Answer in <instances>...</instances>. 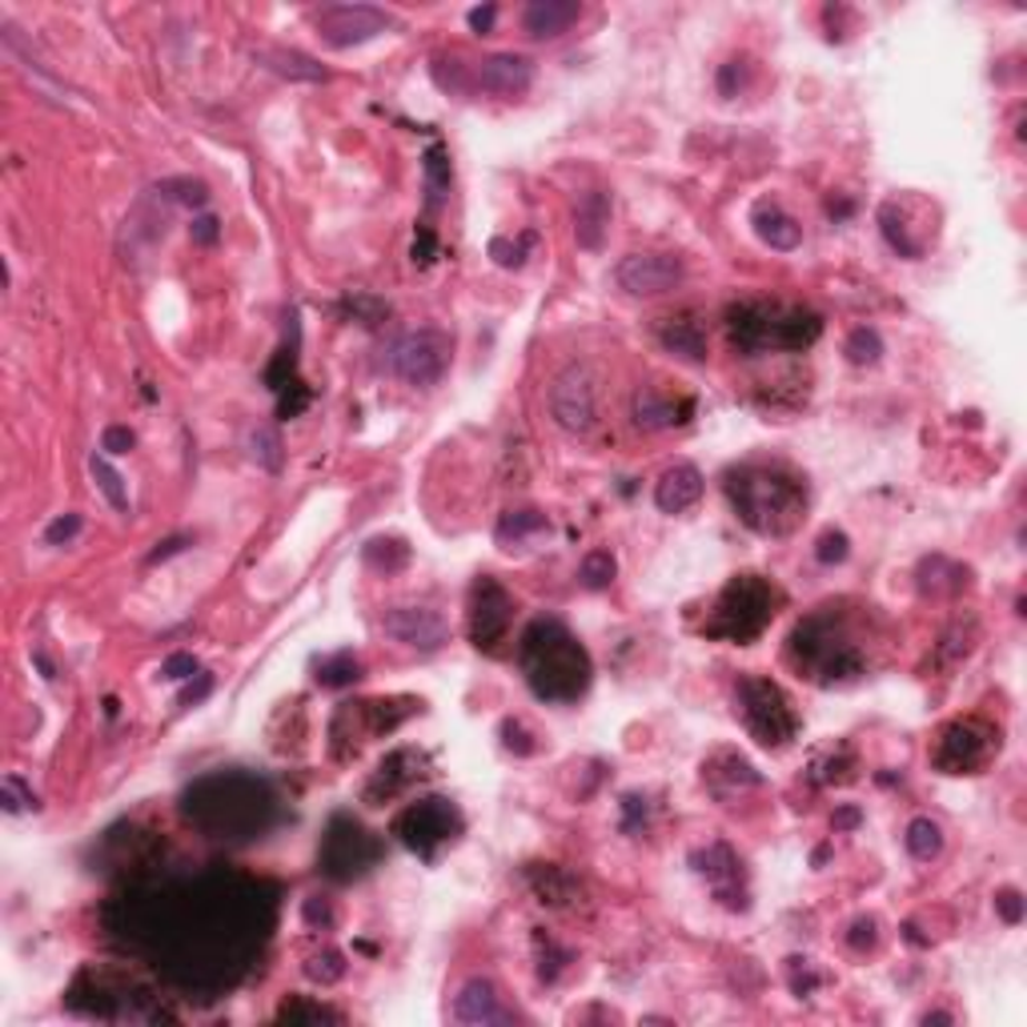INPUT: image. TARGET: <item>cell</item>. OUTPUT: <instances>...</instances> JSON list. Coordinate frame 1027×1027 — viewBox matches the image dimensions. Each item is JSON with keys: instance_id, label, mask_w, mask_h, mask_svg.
<instances>
[{"instance_id": "obj_1", "label": "cell", "mask_w": 1027, "mask_h": 1027, "mask_svg": "<svg viewBox=\"0 0 1027 1027\" xmlns=\"http://www.w3.org/2000/svg\"><path fill=\"white\" fill-rule=\"evenodd\" d=\"M273 887L233 871L129 887L104 924L186 991H221L253 967L273 927Z\"/></svg>"}, {"instance_id": "obj_2", "label": "cell", "mask_w": 1027, "mask_h": 1027, "mask_svg": "<svg viewBox=\"0 0 1027 1027\" xmlns=\"http://www.w3.org/2000/svg\"><path fill=\"white\" fill-rule=\"evenodd\" d=\"M181 815H186V822H193L197 831H206L209 839L246 842V839H261L278 822L281 799L257 775L217 770V775L197 779L181 795Z\"/></svg>"}, {"instance_id": "obj_3", "label": "cell", "mask_w": 1027, "mask_h": 1027, "mask_svg": "<svg viewBox=\"0 0 1027 1027\" xmlns=\"http://www.w3.org/2000/svg\"><path fill=\"white\" fill-rule=\"evenodd\" d=\"M518 662L538 699L546 702H575L590 687V655L558 618H535L522 635Z\"/></svg>"}, {"instance_id": "obj_4", "label": "cell", "mask_w": 1027, "mask_h": 1027, "mask_svg": "<svg viewBox=\"0 0 1027 1027\" xmlns=\"http://www.w3.org/2000/svg\"><path fill=\"white\" fill-rule=\"evenodd\" d=\"M727 498L759 535H791L807 510V482L787 466L750 462L727 473Z\"/></svg>"}, {"instance_id": "obj_5", "label": "cell", "mask_w": 1027, "mask_h": 1027, "mask_svg": "<svg viewBox=\"0 0 1027 1027\" xmlns=\"http://www.w3.org/2000/svg\"><path fill=\"white\" fill-rule=\"evenodd\" d=\"M787 655H791V662L802 670V675L815 678V682H822V687L842 682V678H855L859 670H864V655H859V647H855L851 638L835 627L831 615L802 618L799 627H795V635H791V650H787Z\"/></svg>"}, {"instance_id": "obj_6", "label": "cell", "mask_w": 1027, "mask_h": 1027, "mask_svg": "<svg viewBox=\"0 0 1027 1027\" xmlns=\"http://www.w3.org/2000/svg\"><path fill=\"white\" fill-rule=\"evenodd\" d=\"M779 602L782 595L767 578L739 575L727 582V590L719 595L702 630L710 638H727V642H750L770 627V618L779 615Z\"/></svg>"}, {"instance_id": "obj_7", "label": "cell", "mask_w": 1027, "mask_h": 1027, "mask_svg": "<svg viewBox=\"0 0 1027 1027\" xmlns=\"http://www.w3.org/2000/svg\"><path fill=\"white\" fill-rule=\"evenodd\" d=\"M378 859H381L378 835L366 831V827H361L358 819H350V815H333V819H329L326 835H321V847H318V867L329 879H338V884L361 879Z\"/></svg>"}, {"instance_id": "obj_8", "label": "cell", "mask_w": 1027, "mask_h": 1027, "mask_svg": "<svg viewBox=\"0 0 1027 1027\" xmlns=\"http://www.w3.org/2000/svg\"><path fill=\"white\" fill-rule=\"evenodd\" d=\"M739 710L747 730L762 747H787L799 735V719H795L791 702H787V695L770 678H742Z\"/></svg>"}, {"instance_id": "obj_9", "label": "cell", "mask_w": 1027, "mask_h": 1027, "mask_svg": "<svg viewBox=\"0 0 1027 1027\" xmlns=\"http://www.w3.org/2000/svg\"><path fill=\"white\" fill-rule=\"evenodd\" d=\"M393 835L413 855L433 859L438 847H446V842H453L462 835V815H458V807L450 799H438V795L433 799H418L393 819Z\"/></svg>"}, {"instance_id": "obj_10", "label": "cell", "mask_w": 1027, "mask_h": 1027, "mask_svg": "<svg viewBox=\"0 0 1027 1027\" xmlns=\"http://www.w3.org/2000/svg\"><path fill=\"white\" fill-rule=\"evenodd\" d=\"M450 366V338L442 329H413L393 341L390 370L410 386H433Z\"/></svg>"}, {"instance_id": "obj_11", "label": "cell", "mask_w": 1027, "mask_h": 1027, "mask_svg": "<svg viewBox=\"0 0 1027 1027\" xmlns=\"http://www.w3.org/2000/svg\"><path fill=\"white\" fill-rule=\"evenodd\" d=\"M999 735L979 719H959L944 730V739L935 747V767L944 775H976L996 755Z\"/></svg>"}, {"instance_id": "obj_12", "label": "cell", "mask_w": 1027, "mask_h": 1027, "mask_svg": "<svg viewBox=\"0 0 1027 1027\" xmlns=\"http://www.w3.org/2000/svg\"><path fill=\"white\" fill-rule=\"evenodd\" d=\"M550 418L566 433H590L598 421V386L586 366H566L550 386Z\"/></svg>"}, {"instance_id": "obj_13", "label": "cell", "mask_w": 1027, "mask_h": 1027, "mask_svg": "<svg viewBox=\"0 0 1027 1027\" xmlns=\"http://www.w3.org/2000/svg\"><path fill=\"white\" fill-rule=\"evenodd\" d=\"M514 598L498 578L482 575L470 590V642L478 650H498V642L510 630Z\"/></svg>"}, {"instance_id": "obj_14", "label": "cell", "mask_w": 1027, "mask_h": 1027, "mask_svg": "<svg viewBox=\"0 0 1027 1027\" xmlns=\"http://www.w3.org/2000/svg\"><path fill=\"white\" fill-rule=\"evenodd\" d=\"M386 29H393V17L373 4H329L318 12V37L329 49H350Z\"/></svg>"}, {"instance_id": "obj_15", "label": "cell", "mask_w": 1027, "mask_h": 1027, "mask_svg": "<svg viewBox=\"0 0 1027 1027\" xmlns=\"http://www.w3.org/2000/svg\"><path fill=\"white\" fill-rule=\"evenodd\" d=\"M615 281L630 298H658L682 281V261L670 253H630L618 261Z\"/></svg>"}, {"instance_id": "obj_16", "label": "cell", "mask_w": 1027, "mask_h": 1027, "mask_svg": "<svg viewBox=\"0 0 1027 1027\" xmlns=\"http://www.w3.org/2000/svg\"><path fill=\"white\" fill-rule=\"evenodd\" d=\"M478 84H482L486 93L514 101V97L530 93V84H535V64L526 61V57H518V52H493V57H486V61L478 64Z\"/></svg>"}, {"instance_id": "obj_17", "label": "cell", "mask_w": 1027, "mask_h": 1027, "mask_svg": "<svg viewBox=\"0 0 1027 1027\" xmlns=\"http://www.w3.org/2000/svg\"><path fill=\"white\" fill-rule=\"evenodd\" d=\"M386 635H393L406 647L438 650L446 642V622L430 607H398L386 615Z\"/></svg>"}, {"instance_id": "obj_18", "label": "cell", "mask_w": 1027, "mask_h": 1027, "mask_svg": "<svg viewBox=\"0 0 1027 1027\" xmlns=\"http://www.w3.org/2000/svg\"><path fill=\"white\" fill-rule=\"evenodd\" d=\"M822 333V318L802 306L770 309V350H807Z\"/></svg>"}, {"instance_id": "obj_19", "label": "cell", "mask_w": 1027, "mask_h": 1027, "mask_svg": "<svg viewBox=\"0 0 1027 1027\" xmlns=\"http://www.w3.org/2000/svg\"><path fill=\"white\" fill-rule=\"evenodd\" d=\"M421 755L418 750H410V747H401V750H393L390 759H381V767H378V775H373V782L366 787V799L370 802H381V799H393V795H401L410 782H418L426 770H421Z\"/></svg>"}, {"instance_id": "obj_20", "label": "cell", "mask_w": 1027, "mask_h": 1027, "mask_svg": "<svg viewBox=\"0 0 1027 1027\" xmlns=\"http://www.w3.org/2000/svg\"><path fill=\"white\" fill-rule=\"evenodd\" d=\"M699 498H702V473L687 462L670 466L655 486V502L662 514H682L699 502Z\"/></svg>"}, {"instance_id": "obj_21", "label": "cell", "mask_w": 1027, "mask_h": 1027, "mask_svg": "<svg viewBox=\"0 0 1027 1027\" xmlns=\"http://www.w3.org/2000/svg\"><path fill=\"white\" fill-rule=\"evenodd\" d=\"M453 1019L458 1024H506L510 1011L498 1004V991H493L490 979H470L453 999Z\"/></svg>"}, {"instance_id": "obj_22", "label": "cell", "mask_w": 1027, "mask_h": 1027, "mask_svg": "<svg viewBox=\"0 0 1027 1027\" xmlns=\"http://www.w3.org/2000/svg\"><path fill=\"white\" fill-rule=\"evenodd\" d=\"M695 871L699 875H707V884L715 887V895L719 899H727L730 907H739L735 904V887H739V859H735V851H730L727 842H710L707 851H699L695 859Z\"/></svg>"}, {"instance_id": "obj_23", "label": "cell", "mask_w": 1027, "mask_h": 1027, "mask_svg": "<svg viewBox=\"0 0 1027 1027\" xmlns=\"http://www.w3.org/2000/svg\"><path fill=\"white\" fill-rule=\"evenodd\" d=\"M702 779L710 782V791L727 799V795L742 791V787H759V770L750 767L742 755H735V750H719L710 762H702Z\"/></svg>"}, {"instance_id": "obj_24", "label": "cell", "mask_w": 1027, "mask_h": 1027, "mask_svg": "<svg viewBox=\"0 0 1027 1027\" xmlns=\"http://www.w3.org/2000/svg\"><path fill=\"white\" fill-rule=\"evenodd\" d=\"M695 410V401H670L658 390H638L635 393V426L638 430H670V426H682Z\"/></svg>"}, {"instance_id": "obj_25", "label": "cell", "mask_w": 1027, "mask_h": 1027, "mask_svg": "<svg viewBox=\"0 0 1027 1027\" xmlns=\"http://www.w3.org/2000/svg\"><path fill=\"white\" fill-rule=\"evenodd\" d=\"M578 0H535L530 9H526L522 24L530 37H538V41H550V37H562L570 24L578 21Z\"/></svg>"}, {"instance_id": "obj_26", "label": "cell", "mask_w": 1027, "mask_h": 1027, "mask_svg": "<svg viewBox=\"0 0 1027 1027\" xmlns=\"http://www.w3.org/2000/svg\"><path fill=\"white\" fill-rule=\"evenodd\" d=\"M610 226V197L602 189H590V193L578 197L575 206V237L582 249H598Z\"/></svg>"}, {"instance_id": "obj_27", "label": "cell", "mask_w": 1027, "mask_h": 1027, "mask_svg": "<svg viewBox=\"0 0 1027 1027\" xmlns=\"http://www.w3.org/2000/svg\"><path fill=\"white\" fill-rule=\"evenodd\" d=\"M526 884L538 895V904L546 907H570L578 899V884L575 875H566L555 864H530L526 867Z\"/></svg>"}, {"instance_id": "obj_28", "label": "cell", "mask_w": 1027, "mask_h": 1027, "mask_svg": "<svg viewBox=\"0 0 1027 1027\" xmlns=\"http://www.w3.org/2000/svg\"><path fill=\"white\" fill-rule=\"evenodd\" d=\"M658 338H662V346H667L670 353H678V358H687V361L707 358V329H702L699 318H690V313H678V318L662 321V326H658Z\"/></svg>"}, {"instance_id": "obj_29", "label": "cell", "mask_w": 1027, "mask_h": 1027, "mask_svg": "<svg viewBox=\"0 0 1027 1027\" xmlns=\"http://www.w3.org/2000/svg\"><path fill=\"white\" fill-rule=\"evenodd\" d=\"M750 221H755V233H759L770 249H782V253H787V249H795L802 241L799 221L782 213L779 206H767V201H762V206L755 209V217H750Z\"/></svg>"}, {"instance_id": "obj_30", "label": "cell", "mask_w": 1027, "mask_h": 1027, "mask_svg": "<svg viewBox=\"0 0 1027 1027\" xmlns=\"http://www.w3.org/2000/svg\"><path fill=\"white\" fill-rule=\"evenodd\" d=\"M253 57L266 69L281 72V77H293V81H326V72H321V64H313L309 57H301V52H286V49H253Z\"/></svg>"}, {"instance_id": "obj_31", "label": "cell", "mask_w": 1027, "mask_h": 1027, "mask_svg": "<svg viewBox=\"0 0 1027 1027\" xmlns=\"http://www.w3.org/2000/svg\"><path fill=\"white\" fill-rule=\"evenodd\" d=\"M904 842L915 859H935V855L944 851V831H939V822H931V819H911Z\"/></svg>"}, {"instance_id": "obj_32", "label": "cell", "mask_w": 1027, "mask_h": 1027, "mask_svg": "<svg viewBox=\"0 0 1027 1027\" xmlns=\"http://www.w3.org/2000/svg\"><path fill=\"white\" fill-rule=\"evenodd\" d=\"M542 530H550V522H546V514L538 510H510L502 514V522H498V542H522L526 535H542Z\"/></svg>"}, {"instance_id": "obj_33", "label": "cell", "mask_w": 1027, "mask_h": 1027, "mask_svg": "<svg viewBox=\"0 0 1027 1027\" xmlns=\"http://www.w3.org/2000/svg\"><path fill=\"white\" fill-rule=\"evenodd\" d=\"M89 473H93L97 490H101L104 498H109V506H113V510H121V514L129 510V490H124V478L113 470V466H109L104 458H97V453H93V458H89Z\"/></svg>"}, {"instance_id": "obj_34", "label": "cell", "mask_w": 1027, "mask_h": 1027, "mask_svg": "<svg viewBox=\"0 0 1027 1027\" xmlns=\"http://www.w3.org/2000/svg\"><path fill=\"white\" fill-rule=\"evenodd\" d=\"M578 582H582L586 590H607V586L615 582V555H610V550H590V555L582 558V566H578Z\"/></svg>"}, {"instance_id": "obj_35", "label": "cell", "mask_w": 1027, "mask_h": 1027, "mask_svg": "<svg viewBox=\"0 0 1027 1027\" xmlns=\"http://www.w3.org/2000/svg\"><path fill=\"white\" fill-rule=\"evenodd\" d=\"M366 562L378 566V570H401V566L410 562V546L406 542H393V538H378V542L366 546Z\"/></svg>"}, {"instance_id": "obj_36", "label": "cell", "mask_w": 1027, "mask_h": 1027, "mask_svg": "<svg viewBox=\"0 0 1027 1027\" xmlns=\"http://www.w3.org/2000/svg\"><path fill=\"white\" fill-rule=\"evenodd\" d=\"M353 678H361V662L353 655H333V658H321L318 662L321 687H346V682H353Z\"/></svg>"}, {"instance_id": "obj_37", "label": "cell", "mask_w": 1027, "mask_h": 1027, "mask_svg": "<svg viewBox=\"0 0 1027 1027\" xmlns=\"http://www.w3.org/2000/svg\"><path fill=\"white\" fill-rule=\"evenodd\" d=\"M847 358L855 361V366H875V361L884 358V341H879V333L867 326H859L847 338Z\"/></svg>"}, {"instance_id": "obj_38", "label": "cell", "mask_w": 1027, "mask_h": 1027, "mask_svg": "<svg viewBox=\"0 0 1027 1027\" xmlns=\"http://www.w3.org/2000/svg\"><path fill=\"white\" fill-rule=\"evenodd\" d=\"M446 189H450V161H446V153L433 144L430 153H426V193H430V206L442 201Z\"/></svg>"}, {"instance_id": "obj_39", "label": "cell", "mask_w": 1027, "mask_h": 1027, "mask_svg": "<svg viewBox=\"0 0 1027 1027\" xmlns=\"http://www.w3.org/2000/svg\"><path fill=\"white\" fill-rule=\"evenodd\" d=\"M253 458H257V466H266V470H273V473L281 470V438H278V430H269V426L253 430Z\"/></svg>"}, {"instance_id": "obj_40", "label": "cell", "mask_w": 1027, "mask_h": 1027, "mask_svg": "<svg viewBox=\"0 0 1027 1027\" xmlns=\"http://www.w3.org/2000/svg\"><path fill=\"white\" fill-rule=\"evenodd\" d=\"M535 246V233H526L522 241H506V237H493L490 241V257L502 269H518L526 261V249Z\"/></svg>"}, {"instance_id": "obj_41", "label": "cell", "mask_w": 1027, "mask_h": 1027, "mask_svg": "<svg viewBox=\"0 0 1027 1027\" xmlns=\"http://www.w3.org/2000/svg\"><path fill=\"white\" fill-rule=\"evenodd\" d=\"M346 313L350 318H358L361 326H378V321H386V313H390V306L378 298H370V293H353V298H346Z\"/></svg>"}, {"instance_id": "obj_42", "label": "cell", "mask_w": 1027, "mask_h": 1027, "mask_svg": "<svg viewBox=\"0 0 1027 1027\" xmlns=\"http://www.w3.org/2000/svg\"><path fill=\"white\" fill-rule=\"evenodd\" d=\"M306 976L318 979V984H338V979L346 976V959H341L338 951H321V956H313L306 964Z\"/></svg>"}, {"instance_id": "obj_43", "label": "cell", "mask_w": 1027, "mask_h": 1027, "mask_svg": "<svg viewBox=\"0 0 1027 1027\" xmlns=\"http://www.w3.org/2000/svg\"><path fill=\"white\" fill-rule=\"evenodd\" d=\"M161 193H169L173 201H181V206H206L209 201V189L201 186V181H189V177H181V181H164Z\"/></svg>"}, {"instance_id": "obj_44", "label": "cell", "mask_w": 1027, "mask_h": 1027, "mask_svg": "<svg viewBox=\"0 0 1027 1027\" xmlns=\"http://www.w3.org/2000/svg\"><path fill=\"white\" fill-rule=\"evenodd\" d=\"M0 802H4V811H21V807H32V811H37V807H41V799H37L32 791H24V782L17 779V775L4 779V787H0Z\"/></svg>"}, {"instance_id": "obj_45", "label": "cell", "mask_w": 1027, "mask_h": 1027, "mask_svg": "<svg viewBox=\"0 0 1027 1027\" xmlns=\"http://www.w3.org/2000/svg\"><path fill=\"white\" fill-rule=\"evenodd\" d=\"M81 514H61L57 522H49V530H44V542L61 546V542H72V538L81 535Z\"/></svg>"}, {"instance_id": "obj_46", "label": "cell", "mask_w": 1027, "mask_h": 1027, "mask_svg": "<svg viewBox=\"0 0 1027 1027\" xmlns=\"http://www.w3.org/2000/svg\"><path fill=\"white\" fill-rule=\"evenodd\" d=\"M815 558H819L822 566L842 562V558H847V535H839V530H827V535L819 538V546H815Z\"/></svg>"}, {"instance_id": "obj_47", "label": "cell", "mask_w": 1027, "mask_h": 1027, "mask_svg": "<svg viewBox=\"0 0 1027 1027\" xmlns=\"http://www.w3.org/2000/svg\"><path fill=\"white\" fill-rule=\"evenodd\" d=\"M101 450L104 453H129L133 450V430L129 426H109L101 433Z\"/></svg>"}, {"instance_id": "obj_48", "label": "cell", "mask_w": 1027, "mask_h": 1027, "mask_svg": "<svg viewBox=\"0 0 1027 1027\" xmlns=\"http://www.w3.org/2000/svg\"><path fill=\"white\" fill-rule=\"evenodd\" d=\"M281 1019H338V1011H329V1007H318V1004H298V999H289V1004L281 1007Z\"/></svg>"}, {"instance_id": "obj_49", "label": "cell", "mask_w": 1027, "mask_h": 1027, "mask_svg": "<svg viewBox=\"0 0 1027 1027\" xmlns=\"http://www.w3.org/2000/svg\"><path fill=\"white\" fill-rule=\"evenodd\" d=\"M161 675H164V678H173V682H181V678H193V675H197V658H193V655H173V658H164Z\"/></svg>"}, {"instance_id": "obj_50", "label": "cell", "mask_w": 1027, "mask_h": 1027, "mask_svg": "<svg viewBox=\"0 0 1027 1027\" xmlns=\"http://www.w3.org/2000/svg\"><path fill=\"white\" fill-rule=\"evenodd\" d=\"M996 907L1007 924H1019V919H1024V899H1019V891H1011V887L996 895Z\"/></svg>"}, {"instance_id": "obj_51", "label": "cell", "mask_w": 1027, "mask_h": 1027, "mask_svg": "<svg viewBox=\"0 0 1027 1027\" xmlns=\"http://www.w3.org/2000/svg\"><path fill=\"white\" fill-rule=\"evenodd\" d=\"M433 253H438V241H433V233L426 226L418 229V237H413V261L418 266H430L433 261Z\"/></svg>"}, {"instance_id": "obj_52", "label": "cell", "mask_w": 1027, "mask_h": 1027, "mask_svg": "<svg viewBox=\"0 0 1027 1027\" xmlns=\"http://www.w3.org/2000/svg\"><path fill=\"white\" fill-rule=\"evenodd\" d=\"M742 77H747V69H742V61H730V64H722V72H719V93H722V97H735V81L742 84Z\"/></svg>"}, {"instance_id": "obj_53", "label": "cell", "mask_w": 1027, "mask_h": 1027, "mask_svg": "<svg viewBox=\"0 0 1027 1027\" xmlns=\"http://www.w3.org/2000/svg\"><path fill=\"white\" fill-rule=\"evenodd\" d=\"M189 233H193V241H201V246H213L217 241V217H197L193 226H189Z\"/></svg>"}, {"instance_id": "obj_54", "label": "cell", "mask_w": 1027, "mask_h": 1027, "mask_svg": "<svg viewBox=\"0 0 1027 1027\" xmlns=\"http://www.w3.org/2000/svg\"><path fill=\"white\" fill-rule=\"evenodd\" d=\"M306 919H309V924L329 927V924H333V911H329L326 899H318V895H313V899H306Z\"/></svg>"}, {"instance_id": "obj_55", "label": "cell", "mask_w": 1027, "mask_h": 1027, "mask_svg": "<svg viewBox=\"0 0 1027 1027\" xmlns=\"http://www.w3.org/2000/svg\"><path fill=\"white\" fill-rule=\"evenodd\" d=\"M186 542H189V538H164V542H157V550L149 555V562H161V558H169V555H181V550H186Z\"/></svg>"}, {"instance_id": "obj_56", "label": "cell", "mask_w": 1027, "mask_h": 1027, "mask_svg": "<svg viewBox=\"0 0 1027 1027\" xmlns=\"http://www.w3.org/2000/svg\"><path fill=\"white\" fill-rule=\"evenodd\" d=\"M493 12H498V9H493V4H486V9H473V12H470V29L486 32V29H490V24H493Z\"/></svg>"}, {"instance_id": "obj_57", "label": "cell", "mask_w": 1027, "mask_h": 1027, "mask_svg": "<svg viewBox=\"0 0 1027 1027\" xmlns=\"http://www.w3.org/2000/svg\"><path fill=\"white\" fill-rule=\"evenodd\" d=\"M209 687H213V678H209V675H201V678H197V687H189L186 695H181V702H197V699H206V695H209Z\"/></svg>"}, {"instance_id": "obj_58", "label": "cell", "mask_w": 1027, "mask_h": 1027, "mask_svg": "<svg viewBox=\"0 0 1027 1027\" xmlns=\"http://www.w3.org/2000/svg\"><path fill=\"white\" fill-rule=\"evenodd\" d=\"M855 822H859V811H855V807H842V811L835 815V831H847Z\"/></svg>"}]
</instances>
